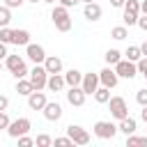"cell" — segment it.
Returning a JSON list of instances; mask_svg holds the SVG:
<instances>
[{
    "label": "cell",
    "instance_id": "1",
    "mask_svg": "<svg viewBox=\"0 0 147 147\" xmlns=\"http://www.w3.org/2000/svg\"><path fill=\"white\" fill-rule=\"evenodd\" d=\"M51 18H53V23H55V28H57L60 32H69V30H71V16H69V7H64V5L53 7Z\"/></svg>",
    "mask_w": 147,
    "mask_h": 147
},
{
    "label": "cell",
    "instance_id": "2",
    "mask_svg": "<svg viewBox=\"0 0 147 147\" xmlns=\"http://www.w3.org/2000/svg\"><path fill=\"white\" fill-rule=\"evenodd\" d=\"M108 106H110V115H113L115 119L129 117V106H126V99H124V96H110Z\"/></svg>",
    "mask_w": 147,
    "mask_h": 147
},
{
    "label": "cell",
    "instance_id": "3",
    "mask_svg": "<svg viewBox=\"0 0 147 147\" xmlns=\"http://www.w3.org/2000/svg\"><path fill=\"white\" fill-rule=\"evenodd\" d=\"M30 83L34 85V90H44L46 83H48V71L44 64H34L32 71H30Z\"/></svg>",
    "mask_w": 147,
    "mask_h": 147
},
{
    "label": "cell",
    "instance_id": "4",
    "mask_svg": "<svg viewBox=\"0 0 147 147\" xmlns=\"http://www.w3.org/2000/svg\"><path fill=\"white\" fill-rule=\"evenodd\" d=\"M30 129H32L30 119H28V117H18V119L9 122V126H7V133H9L11 138H18V136H25Z\"/></svg>",
    "mask_w": 147,
    "mask_h": 147
},
{
    "label": "cell",
    "instance_id": "5",
    "mask_svg": "<svg viewBox=\"0 0 147 147\" xmlns=\"http://www.w3.org/2000/svg\"><path fill=\"white\" fill-rule=\"evenodd\" d=\"M115 133H117V126H115L113 122L101 119V122H96V124H94V136H96V138L113 140V138H115Z\"/></svg>",
    "mask_w": 147,
    "mask_h": 147
},
{
    "label": "cell",
    "instance_id": "6",
    "mask_svg": "<svg viewBox=\"0 0 147 147\" xmlns=\"http://www.w3.org/2000/svg\"><path fill=\"white\" fill-rule=\"evenodd\" d=\"M138 14H140V2L138 0H126L124 2V23L126 25H136L138 23Z\"/></svg>",
    "mask_w": 147,
    "mask_h": 147
},
{
    "label": "cell",
    "instance_id": "7",
    "mask_svg": "<svg viewBox=\"0 0 147 147\" xmlns=\"http://www.w3.org/2000/svg\"><path fill=\"white\" fill-rule=\"evenodd\" d=\"M115 71H117L119 78H129V80H131V78L138 74V64L131 62V60H119V62L115 64Z\"/></svg>",
    "mask_w": 147,
    "mask_h": 147
},
{
    "label": "cell",
    "instance_id": "8",
    "mask_svg": "<svg viewBox=\"0 0 147 147\" xmlns=\"http://www.w3.org/2000/svg\"><path fill=\"white\" fill-rule=\"evenodd\" d=\"M67 136L74 140V145H87V142H90V133H87L83 126H78V124L67 126Z\"/></svg>",
    "mask_w": 147,
    "mask_h": 147
},
{
    "label": "cell",
    "instance_id": "9",
    "mask_svg": "<svg viewBox=\"0 0 147 147\" xmlns=\"http://www.w3.org/2000/svg\"><path fill=\"white\" fill-rule=\"evenodd\" d=\"M99 80H101V85H106V87H115L117 85V80H119V76H117V71L115 69H110V67H106V69H101L99 71Z\"/></svg>",
    "mask_w": 147,
    "mask_h": 147
},
{
    "label": "cell",
    "instance_id": "10",
    "mask_svg": "<svg viewBox=\"0 0 147 147\" xmlns=\"http://www.w3.org/2000/svg\"><path fill=\"white\" fill-rule=\"evenodd\" d=\"M99 74H83V83H80V87L85 90V94H94L96 92V87H99Z\"/></svg>",
    "mask_w": 147,
    "mask_h": 147
},
{
    "label": "cell",
    "instance_id": "11",
    "mask_svg": "<svg viewBox=\"0 0 147 147\" xmlns=\"http://www.w3.org/2000/svg\"><path fill=\"white\" fill-rule=\"evenodd\" d=\"M85 90L80 87V85H76V87H69V92H67V101L71 103V106H83L85 103Z\"/></svg>",
    "mask_w": 147,
    "mask_h": 147
},
{
    "label": "cell",
    "instance_id": "12",
    "mask_svg": "<svg viewBox=\"0 0 147 147\" xmlns=\"http://www.w3.org/2000/svg\"><path fill=\"white\" fill-rule=\"evenodd\" d=\"M44 117H46L48 122H57V119L62 117V106H60L57 101H48V103L44 106Z\"/></svg>",
    "mask_w": 147,
    "mask_h": 147
},
{
    "label": "cell",
    "instance_id": "13",
    "mask_svg": "<svg viewBox=\"0 0 147 147\" xmlns=\"http://www.w3.org/2000/svg\"><path fill=\"white\" fill-rule=\"evenodd\" d=\"M28 57H30L34 64H44V60H46L44 46H39V44H28Z\"/></svg>",
    "mask_w": 147,
    "mask_h": 147
},
{
    "label": "cell",
    "instance_id": "14",
    "mask_svg": "<svg viewBox=\"0 0 147 147\" xmlns=\"http://www.w3.org/2000/svg\"><path fill=\"white\" fill-rule=\"evenodd\" d=\"M46 103H48V101H46V94H44L41 90H34V92L28 96V106H30L32 110H44Z\"/></svg>",
    "mask_w": 147,
    "mask_h": 147
},
{
    "label": "cell",
    "instance_id": "15",
    "mask_svg": "<svg viewBox=\"0 0 147 147\" xmlns=\"http://www.w3.org/2000/svg\"><path fill=\"white\" fill-rule=\"evenodd\" d=\"M101 14H103V11H101V7H99L96 2H87L85 9H83V16H85L87 21H99Z\"/></svg>",
    "mask_w": 147,
    "mask_h": 147
},
{
    "label": "cell",
    "instance_id": "16",
    "mask_svg": "<svg viewBox=\"0 0 147 147\" xmlns=\"http://www.w3.org/2000/svg\"><path fill=\"white\" fill-rule=\"evenodd\" d=\"M44 67H46V71H48V74H62V60H60V57H55V55H46Z\"/></svg>",
    "mask_w": 147,
    "mask_h": 147
},
{
    "label": "cell",
    "instance_id": "17",
    "mask_svg": "<svg viewBox=\"0 0 147 147\" xmlns=\"http://www.w3.org/2000/svg\"><path fill=\"white\" fill-rule=\"evenodd\" d=\"M64 85H67L64 76H60V74H48V83H46V87H48L51 92H60Z\"/></svg>",
    "mask_w": 147,
    "mask_h": 147
},
{
    "label": "cell",
    "instance_id": "18",
    "mask_svg": "<svg viewBox=\"0 0 147 147\" xmlns=\"http://www.w3.org/2000/svg\"><path fill=\"white\" fill-rule=\"evenodd\" d=\"M16 92H18L21 96H30V94L34 92V85L30 83V78H18V80H16Z\"/></svg>",
    "mask_w": 147,
    "mask_h": 147
},
{
    "label": "cell",
    "instance_id": "19",
    "mask_svg": "<svg viewBox=\"0 0 147 147\" xmlns=\"http://www.w3.org/2000/svg\"><path fill=\"white\" fill-rule=\"evenodd\" d=\"M136 119L133 117H124V119H119V126H117V131H122L124 136H131V133H136Z\"/></svg>",
    "mask_w": 147,
    "mask_h": 147
},
{
    "label": "cell",
    "instance_id": "20",
    "mask_svg": "<svg viewBox=\"0 0 147 147\" xmlns=\"http://www.w3.org/2000/svg\"><path fill=\"white\" fill-rule=\"evenodd\" d=\"M23 64H25V62H23V57H21V55H7V57H5V67H7L11 74H14V71H18Z\"/></svg>",
    "mask_w": 147,
    "mask_h": 147
},
{
    "label": "cell",
    "instance_id": "21",
    "mask_svg": "<svg viewBox=\"0 0 147 147\" xmlns=\"http://www.w3.org/2000/svg\"><path fill=\"white\" fill-rule=\"evenodd\" d=\"M64 80H67V85H69V87H76V85H80V83H83V74H80L78 69H69V71L64 74Z\"/></svg>",
    "mask_w": 147,
    "mask_h": 147
},
{
    "label": "cell",
    "instance_id": "22",
    "mask_svg": "<svg viewBox=\"0 0 147 147\" xmlns=\"http://www.w3.org/2000/svg\"><path fill=\"white\" fill-rule=\"evenodd\" d=\"M14 44L16 46H28L30 44V32L28 30H14Z\"/></svg>",
    "mask_w": 147,
    "mask_h": 147
},
{
    "label": "cell",
    "instance_id": "23",
    "mask_svg": "<svg viewBox=\"0 0 147 147\" xmlns=\"http://www.w3.org/2000/svg\"><path fill=\"white\" fill-rule=\"evenodd\" d=\"M94 99H96V103H108V101H110V87H106V85L96 87Z\"/></svg>",
    "mask_w": 147,
    "mask_h": 147
},
{
    "label": "cell",
    "instance_id": "24",
    "mask_svg": "<svg viewBox=\"0 0 147 147\" xmlns=\"http://www.w3.org/2000/svg\"><path fill=\"white\" fill-rule=\"evenodd\" d=\"M124 55H126V60H131V62H138V60L142 57V51H140V46H129V48L124 51Z\"/></svg>",
    "mask_w": 147,
    "mask_h": 147
},
{
    "label": "cell",
    "instance_id": "25",
    "mask_svg": "<svg viewBox=\"0 0 147 147\" xmlns=\"http://www.w3.org/2000/svg\"><path fill=\"white\" fill-rule=\"evenodd\" d=\"M103 57H106V62H108V64H113V67H115V64L122 60V53H119L117 48H110V51H106V55H103Z\"/></svg>",
    "mask_w": 147,
    "mask_h": 147
},
{
    "label": "cell",
    "instance_id": "26",
    "mask_svg": "<svg viewBox=\"0 0 147 147\" xmlns=\"http://www.w3.org/2000/svg\"><path fill=\"white\" fill-rule=\"evenodd\" d=\"M126 145H129V147L147 145V136H136V133H131V136H126Z\"/></svg>",
    "mask_w": 147,
    "mask_h": 147
},
{
    "label": "cell",
    "instance_id": "27",
    "mask_svg": "<svg viewBox=\"0 0 147 147\" xmlns=\"http://www.w3.org/2000/svg\"><path fill=\"white\" fill-rule=\"evenodd\" d=\"M9 21H11V11H9V7L5 5V7H0V28H7Z\"/></svg>",
    "mask_w": 147,
    "mask_h": 147
},
{
    "label": "cell",
    "instance_id": "28",
    "mask_svg": "<svg viewBox=\"0 0 147 147\" xmlns=\"http://www.w3.org/2000/svg\"><path fill=\"white\" fill-rule=\"evenodd\" d=\"M0 41H5V44H14V30H9V28H0Z\"/></svg>",
    "mask_w": 147,
    "mask_h": 147
},
{
    "label": "cell",
    "instance_id": "29",
    "mask_svg": "<svg viewBox=\"0 0 147 147\" xmlns=\"http://www.w3.org/2000/svg\"><path fill=\"white\" fill-rule=\"evenodd\" d=\"M34 145H39V147H51V145H53V138L46 136V133H39V136L34 138Z\"/></svg>",
    "mask_w": 147,
    "mask_h": 147
},
{
    "label": "cell",
    "instance_id": "30",
    "mask_svg": "<svg viewBox=\"0 0 147 147\" xmlns=\"http://www.w3.org/2000/svg\"><path fill=\"white\" fill-rule=\"evenodd\" d=\"M110 34H113V39H117V41H119V39H124L129 32H126V28H124V25H117V28H113V30H110Z\"/></svg>",
    "mask_w": 147,
    "mask_h": 147
},
{
    "label": "cell",
    "instance_id": "31",
    "mask_svg": "<svg viewBox=\"0 0 147 147\" xmlns=\"http://www.w3.org/2000/svg\"><path fill=\"white\" fill-rule=\"evenodd\" d=\"M138 74H142V76L147 78V55H142V57L138 60Z\"/></svg>",
    "mask_w": 147,
    "mask_h": 147
},
{
    "label": "cell",
    "instance_id": "32",
    "mask_svg": "<svg viewBox=\"0 0 147 147\" xmlns=\"http://www.w3.org/2000/svg\"><path fill=\"white\" fill-rule=\"evenodd\" d=\"M136 101H138L140 106H147V90H138V92H136Z\"/></svg>",
    "mask_w": 147,
    "mask_h": 147
},
{
    "label": "cell",
    "instance_id": "33",
    "mask_svg": "<svg viewBox=\"0 0 147 147\" xmlns=\"http://www.w3.org/2000/svg\"><path fill=\"white\" fill-rule=\"evenodd\" d=\"M16 140H18V145H21V147H30V145H34V140H32V138H28V133H25V136H18Z\"/></svg>",
    "mask_w": 147,
    "mask_h": 147
},
{
    "label": "cell",
    "instance_id": "34",
    "mask_svg": "<svg viewBox=\"0 0 147 147\" xmlns=\"http://www.w3.org/2000/svg\"><path fill=\"white\" fill-rule=\"evenodd\" d=\"M55 145H62V147H69V145H74V140H71L69 136H64V138H55Z\"/></svg>",
    "mask_w": 147,
    "mask_h": 147
},
{
    "label": "cell",
    "instance_id": "35",
    "mask_svg": "<svg viewBox=\"0 0 147 147\" xmlns=\"http://www.w3.org/2000/svg\"><path fill=\"white\" fill-rule=\"evenodd\" d=\"M9 122H11V119L7 117V113H5V110H0V129H7V126H9Z\"/></svg>",
    "mask_w": 147,
    "mask_h": 147
},
{
    "label": "cell",
    "instance_id": "36",
    "mask_svg": "<svg viewBox=\"0 0 147 147\" xmlns=\"http://www.w3.org/2000/svg\"><path fill=\"white\" fill-rule=\"evenodd\" d=\"M138 25H140V30H145V32H147V14L138 16Z\"/></svg>",
    "mask_w": 147,
    "mask_h": 147
},
{
    "label": "cell",
    "instance_id": "37",
    "mask_svg": "<svg viewBox=\"0 0 147 147\" xmlns=\"http://www.w3.org/2000/svg\"><path fill=\"white\" fill-rule=\"evenodd\" d=\"M23 2H25V0H5V5H7L9 9H14V7H21Z\"/></svg>",
    "mask_w": 147,
    "mask_h": 147
},
{
    "label": "cell",
    "instance_id": "38",
    "mask_svg": "<svg viewBox=\"0 0 147 147\" xmlns=\"http://www.w3.org/2000/svg\"><path fill=\"white\" fill-rule=\"evenodd\" d=\"M7 106H9V99L5 94H0V110H7Z\"/></svg>",
    "mask_w": 147,
    "mask_h": 147
},
{
    "label": "cell",
    "instance_id": "39",
    "mask_svg": "<svg viewBox=\"0 0 147 147\" xmlns=\"http://www.w3.org/2000/svg\"><path fill=\"white\" fill-rule=\"evenodd\" d=\"M7 55H9V53H7V44H5V41H0V60H2V57H7Z\"/></svg>",
    "mask_w": 147,
    "mask_h": 147
},
{
    "label": "cell",
    "instance_id": "40",
    "mask_svg": "<svg viewBox=\"0 0 147 147\" xmlns=\"http://www.w3.org/2000/svg\"><path fill=\"white\" fill-rule=\"evenodd\" d=\"M80 0H60V5H64V7H74V5H78Z\"/></svg>",
    "mask_w": 147,
    "mask_h": 147
},
{
    "label": "cell",
    "instance_id": "41",
    "mask_svg": "<svg viewBox=\"0 0 147 147\" xmlns=\"http://www.w3.org/2000/svg\"><path fill=\"white\" fill-rule=\"evenodd\" d=\"M124 2H126V0H110L113 7H124Z\"/></svg>",
    "mask_w": 147,
    "mask_h": 147
},
{
    "label": "cell",
    "instance_id": "42",
    "mask_svg": "<svg viewBox=\"0 0 147 147\" xmlns=\"http://www.w3.org/2000/svg\"><path fill=\"white\" fill-rule=\"evenodd\" d=\"M140 117H142V122H147V106H142V110H140Z\"/></svg>",
    "mask_w": 147,
    "mask_h": 147
},
{
    "label": "cell",
    "instance_id": "43",
    "mask_svg": "<svg viewBox=\"0 0 147 147\" xmlns=\"http://www.w3.org/2000/svg\"><path fill=\"white\" fill-rule=\"evenodd\" d=\"M140 11H142V14H147V0H142V2H140Z\"/></svg>",
    "mask_w": 147,
    "mask_h": 147
},
{
    "label": "cell",
    "instance_id": "44",
    "mask_svg": "<svg viewBox=\"0 0 147 147\" xmlns=\"http://www.w3.org/2000/svg\"><path fill=\"white\" fill-rule=\"evenodd\" d=\"M140 51H142V55H147V41H145V44L140 46Z\"/></svg>",
    "mask_w": 147,
    "mask_h": 147
},
{
    "label": "cell",
    "instance_id": "45",
    "mask_svg": "<svg viewBox=\"0 0 147 147\" xmlns=\"http://www.w3.org/2000/svg\"><path fill=\"white\" fill-rule=\"evenodd\" d=\"M28 2H34V5H37V2H39V0H28Z\"/></svg>",
    "mask_w": 147,
    "mask_h": 147
},
{
    "label": "cell",
    "instance_id": "46",
    "mask_svg": "<svg viewBox=\"0 0 147 147\" xmlns=\"http://www.w3.org/2000/svg\"><path fill=\"white\" fill-rule=\"evenodd\" d=\"M83 2H85V5H87V2H94V0H83Z\"/></svg>",
    "mask_w": 147,
    "mask_h": 147
},
{
    "label": "cell",
    "instance_id": "47",
    "mask_svg": "<svg viewBox=\"0 0 147 147\" xmlns=\"http://www.w3.org/2000/svg\"><path fill=\"white\" fill-rule=\"evenodd\" d=\"M44 2H51V5H53V2H55V0H44Z\"/></svg>",
    "mask_w": 147,
    "mask_h": 147
},
{
    "label": "cell",
    "instance_id": "48",
    "mask_svg": "<svg viewBox=\"0 0 147 147\" xmlns=\"http://www.w3.org/2000/svg\"><path fill=\"white\" fill-rule=\"evenodd\" d=\"M0 71H2V64H0Z\"/></svg>",
    "mask_w": 147,
    "mask_h": 147
}]
</instances>
